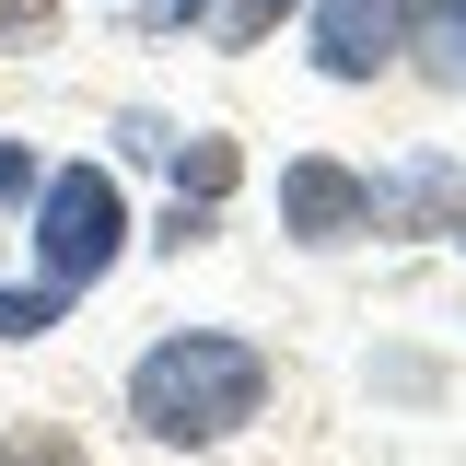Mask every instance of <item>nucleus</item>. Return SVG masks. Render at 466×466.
<instances>
[{
    "label": "nucleus",
    "mask_w": 466,
    "mask_h": 466,
    "mask_svg": "<svg viewBox=\"0 0 466 466\" xmlns=\"http://www.w3.org/2000/svg\"><path fill=\"white\" fill-rule=\"evenodd\" d=\"M233 187H245V152H233L222 128H198V140H175V198H187V210H222Z\"/></svg>",
    "instance_id": "obj_6"
},
{
    "label": "nucleus",
    "mask_w": 466,
    "mask_h": 466,
    "mask_svg": "<svg viewBox=\"0 0 466 466\" xmlns=\"http://www.w3.org/2000/svg\"><path fill=\"white\" fill-rule=\"evenodd\" d=\"M280 233L291 245H361V233H385V187L350 175L339 152H291L280 164Z\"/></svg>",
    "instance_id": "obj_3"
},
{
    "label": "nucleus",
    "mask_w": 466,
    "mask_h": 466,
    "mask_svg": "<svg viewBox=\"0 0 466 466\" xmlns=\"http://www.w3.org/2000/svg\"><path fill=\"white\" fill-rule=\"evenodd\" d=\"M291 12H303V0H233V12H222V47H268Z\"/></svg>",
    "instance_id": "obj_9"
},
{
    "label": "nucleus",
    "mask_w": 466,
    "mask_h": 466,
    "mask_svg": "<svg viewBox=\"0 0 466 466\" xmlns=\"http://www.w3.org/2000/svg\"><path fill=\"white\" fill-rule=\"evenodd\" d=\"M0 198H35V152L24 140H0Z\"/></svg>",
    "instance_id": "obj_12"
},
{
    "label": "nucleus",
    "mask_w": 466,
    "mask_h": 466,
    "mask_svg": "<svg viewBox=\"0 0 466 466\" xmlns=\"http://www.w3.org/2000/svg\"><path fill=\"white\" fill-rule=\"evenodd\" d=\"M455 233H466V222H455Z\"/></svg>",
    "instance_id": "obj_13"
},
{
    "label": "nucleus",
    "mask_w": 466,
    "mask_h": 466,
    "mask_svg": "<svg viewBox=\"0 0 466 466\" xmlns=\"http://www.w3.org/2000/svg\"><path fill=\"white\" fill-rule=\"evenodd\" d=\"M303 12H315V70L327 82L397 70V0H303Z\"/></svg>",
    "instance_id": "obj_4"
},
{
    "label": "nucleus",
    "mask_w": 466,
    "mask_h": 466,
    "mask_svg": "<svg viewBox=\"0 0 466 466\" xmlns=\"http://www.w3.org/2000/svg\"><path fill=\"white\" fill-rule=\"evenodd\" d=\"M397 47H420L443 94H466V0H397Z\"/></svg>",
    "instance_id": "obj_5"
},
{
    "label": "nucleus",
    "mask_w": 466,
    "mask_h": 466,
    "mask_svg": "<svg viewBox=\"0 0 466 466\" xmlns=\"http://www.w3.org/2000/svg\"><path fill=\"white\" fill-rule=\"evenodd\" d=\"M116 257H128V187L106 164L35 175V268H47V291H94Z\"/></svg>",
    "instance_id": "obj_2"
},
{
    "label": "nucleus",
    "mask_w": 466,
    "mask_h": 466,
    "mask_svg": "<svg viewBox=\"0 0 466 466\" xmlns=\"http://www.w3.org/2000/svg\"><path fill=\"white\" fill-rule=\"evenodd\" d=\"M268 408V350L233 339V327H175L128 361V431L140 443H233L245 420Z\"/></svg>",
    "instance_id": "obj_1"
},
{
    "label": "nucleus",
    "mask_w": 466,
    "mask_h": 466,
    "mask_svg": "<svg viewBox=\"0 0 466 466\" xmlns=\"http://www.w3.org/2000/svg\"><path fill=\"white\" fill-rule=\"evenodd\" d=\"M58 303H70V291H47V280H0V339H47Z\"/></svg>",
    "instance_id": "obj_8"
},
{
    "label": "nucleus",
    "mask_w": 466,
    "mask_h": 466,
    "mask_svg": "<svg viewBox=\"0 0 466 466\" xmlns=\"http://www.w3.org/2000/svg\"><path fill=\"white\" fill-rule=\"evenodd\" d=\"M58 35V0H0V47H47Z\"/></svg>",
    "instance_id": "obj_11"
},
{
    "label": "nucleus",
    "mask_w": 466,
    "mask_h": 466,
    "mask_svg": "<svg viewBox=\"0 0 466 466\" xmlns=\"http://www.w3.org/2000/svg\"><path fill=\"white\" fill-rule=\"evenodd\" d=\"M0 466H94L70 420H0Z\"/></svg>",
    "instance_id": "obj_7"
},
{
    "label": "nucleus",
    "mask_w": 466,
    "mask_h": 466,
    "mask_svg": "<svg viewBox=\"0 0 466 466\" xmlns=\"http://www.w3.org/2000/svg\"><path fill=\"white\" fill-rule=\"evenodd\" d=\"M210 12H222V0H128L140 35H187V24H210Z\"/></svg>",
    "instance_id": "obj_10"
}]
</instances>
